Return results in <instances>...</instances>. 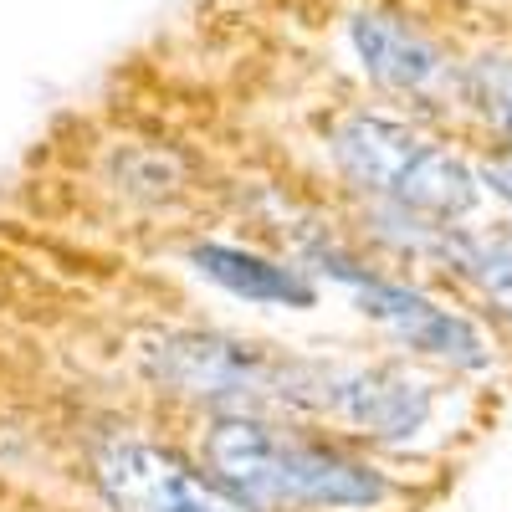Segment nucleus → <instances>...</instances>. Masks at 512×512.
<instances>
[{"label":"nucleus","mask_w":512,"mask_h":512,"mask_svg":"<svg viewBox=\"0 0 512 512\" xmlns=\"http://www.w3.org/2000/svg\"><path fill=\"white\" fill-rule=\"evenodd\" d=\"M190 267L226 287L231 297H246V303H262V308H292V313H308L318 308V282L303 267H282L262 251H246V246H226V241H200L190 246Z\"/></svg>","instance_id":"8"},{"label":"nucleus","mask_w":512,"mask_h":512,"mask_svg":"<svg viewBox=\"0 0 512 512\" xmlns=\"http://www.w3.org/2000/svg\"><path fill=\"white\" fill-rule=\"evenodd\" d=\"M333 164L344 169V180L379 205L410 210V216L456 226L477 210L482 180L477 169L446 144L415 134L400 118H379V113H349L333 123Z\"/></svg>","instance_id":"2"},{"label":"nucleus","mask_w":512,"mask_h":512,"mask_svg":"<svg viewBox=\"0 0 512 512\" xmlns=\"http://www.w3.org/2000/svg\"><path fill=\"white\" fill-rule=\"evenodd\" d=\"M461 93L477 103V113L497 128V134L507 139V149H512V57H502V52L477 57L472 67H466V77H461Z\"/></svg>","instance_id":"10"},{"label":"nucleus","mask_w":512,"mask_h":512,"mask_svg":"<svg viewBox=\"0 0 512 512\" xmlns=\"http://www.w3.org/2000/svg\"><path fill=\"white\" fill-rule=\"evenodd\" d=\"M308 262H313L328 282L349 287L359 318L379 323L390 338H400L405 349L436 359V364H446V369H466V374H477V369L492 364L487 333L466 318V313L436 303V297H425L420 287L395 282V277H379V272H369L364 262L344 256L338 246H313Z\"/></svg>","instance_id":"4"},{"label":"nucleus","mask_w":512,"mask_h":512,"mask_svg":"<svg viewBox=\"0 0 512 512\" xmlns=\"http://www.w3.org/2000/svg\"><path fill=\"white\" fill-rule=\"evenodd\" d=\"M144 369L195 400L216 405H282L287 390V359L256 344H236L221 333H149L139 338Z\"/></svg>","instance_id":"5"},{"label":"nucleus","mask_w":512,"mask_h":512,"mask_svg":"<svg viewBox=\"0 0 512 512\" xmlns=\"http://www.w3.org/2000/svg\"><path fill=\"white\" fill-rule=\"evenodd\" d=\"M477 180H482V190H492V195L512 210V149L487 154V159H482V169H477Z\"/></svg>","instance_id":"11"},{"label":"nucleus","mask_w":512,"mask_h":512,"mask_svg":"<svg viewBox=\"0 0 512 512\" xmlns=\"http://www.w3.org/2000/svg\"><path fill=\"white\" fill-rule=\"evenodd\" d=\"M282 405L333 415L374 441H410L436 415V390L400 364H344V359H287Z\"/></svg>","instance_id":"3"},{"label":"nucleus","mask_w":512,"mask_h":512,"mask_svg":"<svg viewBox=\"0 0 512 512\" xmlns=\"http://www.w3.org/2000/svg\"><path fill=\"white\" fill-rule=\"evenodd\" d=\"M93 477L113 512H251L210 472H195L185 456L134 436L108 441L93 456Z\"/></svg>","instance_id":"6"},{"label":"nucleus","mask_w":512,"mask_h":512,"mask_svg":"<svg viewBox=\"0 0 512 512\" xmlns=\"http://www.w3.org/2000/svg\"><path fill=\"white\" fill-rule=\"evenodd\" d=\"M349 41H354L364 72L379 82V88H390L400 98L441 103L456 88L451 57L425 31H415L410 21H400L390 11H359L349 21Z\"/></svg>","instance_id":"7"},{"label":"nucleus","mask_w":512,"mask_h":512,"mask_svg":"<svg viewBox=\"0 0 512 512\" xmlns=\"http://www.w3.org/2000/svg\"><path fill=\"white\" fill-rule=\"evenodd\" d=\"M200 456L226 492L246 507H308V512H369L390 502V477L379 466L287 431L262 415L210 420Z\"/></svg>","instance_id":"1"},{"label":"nucleus","mask_w":512,"mask_h":512,"mask_svg":"<svg viewBox=\"0 0 512 512\" xmlns=\"http://www.w3.org/2000/svg\"><path fill=\"white\" fill-rule=\"evenodd\" d=\"M446 262L512 318V231H446Z\"/></svg>","instance_id":"9"}]
</instances>
